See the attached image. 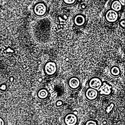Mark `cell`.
<instances>
[{
  "label": "cell",
  "mask_w": 125,
  "mask_h": 125,
  "mask_svg": "<svg viewBox=\"0 0 125 125\" xmlns=\"http://www.w3.org/2000/svg\"><path fill=\"white\" fill-rule=\"evenodd\" d=\"M58 70L57 63L52 60L46 61L43 65V72L47 77H53L55 76Z\"/></svg>",
  "instance_id": "cell-1"
},
{
  "label": "cell",
  "mask_w": 125,
  "mask_h": 125,
  "mask_svg": "<svg viewBox=\"0 0 125 125\" xmlns=\"http://www.w3.org/2000/svg\"><path fill=\"white\" fill-rule=\"evenodd\" d=\"M50 96V93L48 89L45 87H41L38 88L36 92L37 99L42 102L47 100Z\"/></svg>",
  "instance_id": "cell-8"
},
{
  "label": "cell",
  "mask_w": 125,
  "mask_h": 125,
  "mask_svg": "<svg viewBox=\"0 0 125 125\" xmlns=\"http://www.w3.org/2000/svg\"><path fill=\"white\" fill-rule=\"evenodd\" d=\"M0 125H5V120L1 116H0Z\"/></svg>",
  "instance_id": "cell-16"
},
{
  "label": "cell",
  "mask_w": 125,
  "mask_h": 125,
  "mask_svg": "<svg viewBox=\"0 0 125 125\" xmlns=\"http://www.w3.org/2000/svg\"><path fill=\"white\" fill-rule=\"evenodd\" d=\"M73 25L78 27H82L86 24V20L84 15L81 13L75 14L72 19Z\"/></svg>",
  "instance_id": "cell-10"
},
{
  "label": "cell",
  "mask_w": 125,
  "mask_h": 125,
  "mask_svg": "<svg viewBox=\"0 0 125 125\" xmlns=\"http://www.w3.org/2000/svg\"><path fill=\"white\" fill-rule=\"evenodd\" d=\"M122 5L118 0H112L110 4V8L118 12L122 9Z\"/></svg>",
  "instance_id": "cell-12"
},
{
  "label": "cell",
  "mask_w": 125,
  "mask_h": 125,
  "mask_svg": "<svg viewBox=\"0 0 125 125\" xmlns=\"http://www.w3.org/2000/svg\"><path fill=\"white\" fill-rule=\"evenodd\" d=\"M83 96L85 99L90 102L96 101L99 96L97 90L90 87H87L83 92Z\"/></svg>",
  "instance_id": "cell-5"
},
{
  "label": "cell",
  "mask_w": 125,
  "mask_h": 125,
  "mask_svg": "<svg viewBox=\"0 0 125 125\" xmlns=\"http://www.w3.org/2000/svg\"><path fill=\"white\" fill-rule=\"evenodd\" d=\"M32 11L36 17L42 18L46 15L48 12V7L45 2L39 1L34 4Z\"/></svg>",
  "instance_id": "cell-2"
},
{
  "label": "cell",
  "mask_w": 125,
  "mask_h": 125,
  "mask_svg": "<svg viewBox=\"0 0 125 125\" xmlns=\"http://www.w3.org/2000/svg\"><path fill=\"white\" fill-rule=\"evenodd\" d=\"M67 87L72 91H76L80 89L82 85V82L79 76L76 75L70 76L66 80Z\"/></svg>",
  "instance_id": "cell-3"
},
{
  "label": "cell",
  "mask_w": 125,
  "mask_h": 125,
  "mask_svg": "<svg viewBox=\"0 0 125 125\" xmlns=\"http://www.w3.org/2000/svg\"><path fill=\"white\" fill-rule=\"evenodd\" d=\"M118 0L120 2V3L122 5V6H125V0Z\"/></svg>",
  "instance_id": "cell-19"
},
{
  "label": "cell",
  "mask_w": 125,
  "mask_h": 125,
  "mask_svg": "<svg viewBox=\"0 0 125 125\" xmlns=\"http://www.w3.org/2000/svg\"><path fill=\"white\" fill-rule=\"evenodd\" d=\"M99 95L103 97L107 98L111 96L113 92L112 86L107 81H103L102 84L98 90Z\"/></svg>",
  "instance_id": "cell-6"
},
{
  "label": "cell",
  "mask_w": 125,
  "mask_h": 125,
  "mask_svg": "<svg viewBox=\"0 0 125 125\" xmlns=\"http://www.w3.org/2000/svg\"><path fill=\"white\" fill-rule=\"evenodd\" d=\"M103 81L102 78L99 76L93 75L89 78L87 81V85L89 87L98 90L102 85Z\"/></svg>",
  "instance_id": "cell-9"
},
{
  "label": "cell",
  "mask_w": 125,
  "mask_h": 125,
  "mask_svg": "<svg viewBox=\"0 0 125 125\" xmlns=\"http://www.w3.org/2000/svg\"><path fill=\"white\" fill-rule=\"evenodd\" d=\"M119 25H120L121 27H122L123 28H124V27H125V20H124V19L122 20L120 22Z\"/></svg>",
  "instance_id": "cell-18"
},
{
  "label": "cell",
  "mask_w": 125,
  "mask_h": 125,
  "mask_svg": "<svg viewBox=\"0 0 125 125\" xmlns=\"http://www.w3.org/2000/svg\"><path fill=\"white\" fill-rule=\"evenodd\" d=\"M110 75L113 77H118L121 75V70L120 67L116 64L112 65L109 68Z\"/></svg>",
  "instance_id": "cell-11"
},
{
  "label": "cell",
  "mask_w": 125,
  "mask_h": 125,
  "mask_svg": "<svg viewBox=\"0 0 125 125\" xmlns=\"http://www.w3.org/2000/svg\"><path fill=\"white\" fill-rule=\"evenodd\" d=\"M118 12L109 8L107 9L104 14V18L106 22L108 24H114L119 20Z\"/></svg>",
  "instance_id": "cell-7"
},
{
  "label": "cell",
  "mask_w": 125,
  "mask_h": 125,
  "mask_svg": "<svg viewBox=\"0 0 125 125\" xmlns=\"http://www.w3.org/2000/svg\"><path fill=\"white\" fill-rule=\"evenodd\" d=\"M63 105V101L62 100H58L55 102V105L57 108H60Z\"/></svg>",
  "instance_id": "cell-15"
},
{
  "label": "cell",
  "mask_w": 125,
  "mask_h": 125,
  "mask_svg": "<svg viewBox=\"0 0 125 125\" xmlns=\"http://www.w3.org/2000/svg\"><path fill=\"white\" fill-rule=\"evenodd\" d=\"M6 89V85L5 84H2L0 85V90L4 91Z\"/></svg>",
  "instance_id": "cell-17"
},
{
  "label": "cell",
  "mask_w": 125,
  "mask_h": 125,
  "mask_svg": "<svg viewBox=\"0 0 125 125\" xmlns=\"http://www.w3.org/2000/svg\"><path fill=\"white\" fill-rule=\"evenodd\" d=\"M62 3L67 6H72L76 3L77 0H62Z\"/></svg>",
  "instance_id": "cell-14"
},
{
  "label": "cell",
  "mask_w": 125,
  "mask_h": 125,
  "mask_svg": "<svg viewBox=\"0 0 125 125\" xmlns=\"http://www.w3.org/2000/svg\"><path fill=\"white\" fill-rule=\"evenodd\" d=\"M79 121L78 116L72 111L66 112L62 118V122L63 125H78Z\"/></svg>",
  "instance_id": "cell-4"
},
{
  "label": "cell",
  "mask_w": 125,
  "mask_h": 125,
  "mask_svg": "<svg viewBox=\"0 0 125 125\" xmlns=\"http://www.w3.org/2000/svg\"><path fill=\"white\" fill-rule=\"evenodd\" d=\"M83 125H99V124L96 120L89 118L85 120Z\"/></svg>",
  "instance_id": "cell-13"
}]
</instances>
